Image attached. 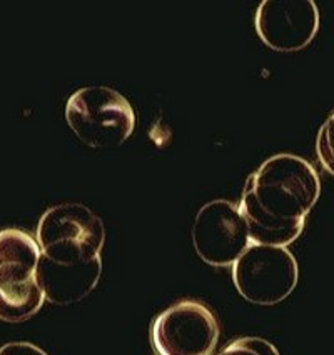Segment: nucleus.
I'll return each mask as SVG.
<instances>
[{
  "label": "nucleus",
  "instance_id": "obj_1",
  "mask_svg": "<svg viewBox=\"0 0 334 355\" xmlns=\"http://www.w3.org/2000/svg\"><path fill=\"white\" fill-rule=\"evenodd\" d=\"M321 193L316 168L296 154H276L247 177L239 200L251 242L287 247L303 234Z\"/></svg>",
  "mask_w": 334,
  "mask_h": 355
},
{
  "label": "nucleus",
  "instance_id": "obj_2",
  "mask_svg": "<svg viewBox=\"0 0 334 355\" xmlns=\"http://www.w3.org/2000/svg\"><path fill=\"white\" fill-rule=\"evenodd\" d=\"M40 247L20 229L0 230V320L24 322L35 315L45 297L37 280Z\"/></svg>",
  "mask_w": 334,
  "mask_h": 355
},
{
  "label": "nucleus",
  "instance_id": "obj_3",
  "mask_svg": "<svg viewBox=\"0 0 334 355\" xmlns=\"http://www.w3.org/2000/svg\"><path fill=\"white\" fill-rule=\"evenodd\" d=\"M35 241L40 254L57 263L90 262L101 257L104 222L81 202H62L42 214Z\"/></svg>",
  "mask_w": 334,
  "mask_h": 355
},
{
  "label": "nucleus",
  "instance_id": "obj_4",
  "mask_svg": "<svg viewBox=\"0 0 334 355\" xmlns=\"http://www.w3.org/2000/svg\"><path fill=\"white\" fill-rule=\"evenodd\" d=\"M65 119L74 134L92 148L121 146L135 127V112L131 102L106 85L77 89L67 98Z\"/></svg>",
  "mask_w": 334,
  "mask_h": 355
},
{
  "label": "nucleus",
  "instance_id": "obj_5",
  "mask_svg": "<svg viewBox=\"0 0 334 355\" xmlns=\"http://www.w3.org/2000/svg\"><path fill=\"white\" fill-rule=\"evenodd\" d=\"M298 262L287 247L251 242L233 266L237 292L258 305L283 302L298 286Z\"/></svg>",
  "mask_w": 334,
  "mask_h": 355
},
{
  "label": "nucleus",
  "instance_id": "obj_6",
  "mask_svg": "<svg viewBox=\"0 0 334 355\" xmlns=\"http://www.w3.org/2000/svg\"><path fill=\"white\" fill-rule=\"evenodd\" d=\"M219 334V322L208 305L181 300L156 317L151 340L159 355H212Z\"/></svg>",
  "mask_w": 334,
  "mask_h": 355
},
{
  "label": "nucleus",
  "instance_id": "obj_7",
  "mask_svg": "<svg viewBox=\"0 0 334 355\" xmlns=\"http://www.w3.org/2000/svg\"><path fill=\"white\" fill-rule=\"evenodd\" d=\"M191 237L197 255L214 267L234 266L251 245L239 205L228 199L209 200L197 210Z\"/></svg>",
  "mask_w": 334,
  "mask_h": 355
},
{
  "label": "nucleus",
  "instance_id": "obj_8",
  "mask_svg": "<svg viewBox=\"0 0 334 355\" xmlns=\"http://www.w3.org/2000/svg\"><path fill=\"white\" fill-rule=\"evenodd\" d=\"M254 26L266 45L279 52H296L311 44L319 28L315 0H262Z\"/></svg>",
  "mask_w": 334,
  "mask_h": 355
},
{
  "label": "nucleus",
  "instance_id": "obj_9",
  "mask_svg": "<svg viewBox=\"0 0 334 355\" xmlns=\"http://www.w3.org/2000/svg\"><path fill=\"white\" fill-rule=\"evenodd\" d=\"M101 274V257L82 263H57L40 254L37 266V280L45 300L56 305L81 302L97 287Z\"/></svg>",
  "mask_w": 334,
  "mask_h": 355
},
{
  "label": "nucleus",
  "instance_id": "obj_10",
  "mask_svg": "<svg viewBox=\"0 0 334 355\" xmlns=\"http://www.w3.org/2000/svg\"><path fill=\"white\" fill-rule=\"evenodd\" d=\"M217 355H281L269 340L261 337H242L226 345Z\"/></svg>",
  "mask_w": 334,
  "mask_h": 355
},
{
  "label": "nucleus",
  "instance_id": "obj_11",
  "mask_svg": "<svg viewBox=\"0 0 334 355\" xmlns=\"http://www.w3.org/2000/svg\"><path fill=\"white\" fill-rule=\"evenodd\" d=\"M316 154L321 165L334 175V112L326 119L317 132Z\"/></svg>",
  "mask_w": 334,
  "mask_h": 355
},
{
  "label": "nucleus",
  "instance_id": "obj_12",
  "mask_svg": "<svg viewBox=\"0 0 334 355\" xmlns=\"http://www.w3.org/2000/svg\"><path fill=\"white\" fill-rule=\"evenodd\" d=\"M0 355H49L31 342H9L0 347Z\"/></svg>",
  "mask_w": 334,
  "mask_h": 355
}]
</instances>
